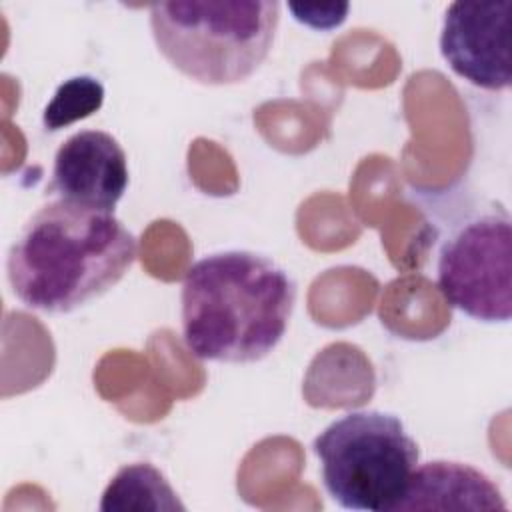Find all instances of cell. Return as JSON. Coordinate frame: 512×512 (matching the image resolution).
Here are the masks:
<instances>
[{
	"mask_svg": "<svg viewBox=\"0 0 512 512\" xmlns=\"http://www.w3.org/2000/svg\"><path fill=\"white\" fill-rule=\"evenodd\" d=\"M136 256V236L114 212L56 198L22 224L6 278L26 308L68 314L112 290Z\"/></svg>",
	"mask_w": 512,
	"mask_h": 512,
	"instance_id": "obj_1",
	"label": "cell"
},
{
	"mask_svg": "<svg viewBox=\"0 0 512 512\" xmlns=\"http://www.w3.org/2000/svg\"><path fill=\"white\" fill-rule=\"evenodd\" d=\"M296 282L254 250H220L196 260L180 290L182 336L198 360L252 364L284 338Z\"/></svg>",
	"mask_w": 512,
	"mask_h": 512,
	"instance_id": "obj_2",
	"label": "cell"
},
{
	"mask_svg": "<svg viewBox=\"0 0 512 512\" xmlns=\"http://www.w3.org/2000/svg\"><path fill=\"white\" fill-rule=\"evenodd\" d=\"M148 20L154 44L172 68L204 86H230L248 80L268 58L280 2H156Z\"/></svg>",
	"mask_w": 512,
	"mask_h": 512,
	"instance_id": "obj_3",
	"label": "cell"
},
{
	"mask_svg": "<svg viewBox=\"0 0 512 512\" xmlns=\"http://www.w3.org/2000/svg\"><path fill=\"white\" fill-rule=\"evenodd\" d=\"M330 498L358 512H396L420 460L404 422L384 410H354L312 442Z\"/></svg>",
	"mask_w": 512,
	"mask_h": 512,
	"instance_id": "obj_4",
	"label": "cell"
},
{
	"mask_svg": "<svg viewBox=\"0 0 512 512\" xmlns=\"http://www.w3.org/2000/svg\"><path fill=\"white\" fill-rule=\"evenodd\" d=\"M436 284L446 302L484 324H506L512 316V220L490 202L474 208L442 238Z\"/></svg>",
	"mask_w": 512,
	"mask_h": 512,
	"instance_id": "obj_5",
	"label": "cell"
},
{
	"mask_svg": "<svg viewBox=\"0 0 512 512\" xmlns=\"http://www.w3.org/2000/svg\"><path fill=\"white\" fill-rule=\"evenodd\" d=\"M510 18L512 0L450 2L438 38L448 68L480 90L510 88Z\"/></svg>",
	"mask_w": 512,
	"mask_h": 512,
	"instance_id": "obj_6",
	"label": "cell"
},
{
	"mask_svg": "<svg viewBox=\"0 0 512 512\" xmlns=\"http://www.w3.org/2000/svg\"><path fill=\"white\" fill-rule=\"evenodd\" d=\"M128 182L122 144L104 130H80L56 150L48 190L60 200L114 212Z\"/></svg>",
	"mask_w": 512,
	"mask_h": 512,
	"instance_id": "obj_7",
	"label": "cell"
},
{
	"mask_svg": "<svg viewBox=\"0 0 512 512\" xmlns=\"http://www.w3.org/2000/svg\"><path fill=\"white\" fill-rule=\"evenodd\" d=\"M500 488L478 468L452 460L416 466L398 510L424 508H506Z\"/></svg>",
	"mask_w": 512,
	"mask_h": 512,
	"instance_id": "obj_8",
	"label": "cell"
},
{
	"mask_svg": "<svg viewBox=\"0 0 512 512\" xmlns=\"http://www.w3.org/2000/svg\"><path fill=\"white\" fill-rule=\"evenodd\" d=\"M102 512L186 510L168 478L150 462L122 466L102 492Z\"/></svg>",
	"mask_w": 512,
	"mask_h": 512,
	"instance_id": "obj_9",
	"label": "cell"
},
{
	"mask_svg": "<svg viewBox=\"0 0 512 512\" xmlns=\"http://www.w3.org/2000/svg\"><path fill=\"white\" fill-rule=\"evenodd\" d=\"M104 84L92 74H76L64 80L42 110V126L48 132L62 130L98 112L104 104Z\"/></svg>",
	"mask_w": 512,
	"mask_h": 512,
	"instance_id": "obj_10",
	"label": "cell"
},
{
	"mask_svg": "<svg viewBox=\"0 0 512 512\" xmlns=\"http://www.w3.org/2000/svg\"><path fill=\"white\" fill-rule=\"evenodd\" d=\"M294 20L320 32L338 28L350 10V4H330V6H308V4H288Z\"/></svg>",
	"mask_w": 512,
	"mask_h": 512,
	"instance_id": "obj_11",
	"label": "cell"
}]
</instances>
